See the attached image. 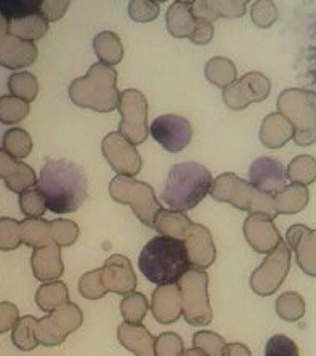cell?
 Segmentation results:
<instances>
[{
  "instance_id": "38",
  "label": "cell",
  "mask_w": 316,
  "mask_h": 356,
  "mask_svg": "<svg viewBox=\"0 0 316 356\" xmlns=\"http://www.w3.org/2000/svg\"><path fill=\"white\" fill-rule=\"evenodd\" d=\"M19 204L21 211L29 218H40L48 209L45 197L38 188L20 194Z\"/></svg>"
},
{
  "instance_id": "36",
  "label": "cell",
  "mask_w": 316,
  "mask_h": 356,
  "mask_svg": "<svg viewBox=\"0 0 316 356\" xmlns=\"http://www.w3.org/2000/svg\"><path fill=\"white\" fill-rule=\"evenodd\" d=\"M149 310V302L145 295L133 292L124 297L121 302V312L126 322L140 324Z\"/></svg>"
},
{
  "instance_id": "39",
  "label": "cell",
  "mask_w": 316,
  "mask_h": 356,
  "mask_svg": "<svg viewBox=\"0 0 316 356\" xmlns=\"http://www.w3.org/2000/svg\"><path fill=\"white\" fill-rule=\"evenodd\" d=\"M78 234V227L70 220L60 218L51 221L52 241L59 246H71L76 241Z\"/></svg>"
},
{
  "instance_id": "16",
  "label": "cell",
  "mask_w": 316,
  "mask_h": 356,
  "mask_svg": "<svg viewBox=\"0 0 316 356\" xmlns=\"http://www.w3.org/2000/svg\"><path fill=\"white\" fill-rule=\"evenodd\" d=\"M38 53L34 42L0 32V63L6 68L15 70L31 65Z\"/></svg>"
},
{
  "instance_id": "41",
  "label": "cell",
  "mask_w": 316,
  "mask_h": 356,
  "mask_svg": "<svg viewBox=\"0 0 316 356\" xmlns=\"http://www.w3.org/2000/svg\"><path fill=\"white\" fill-rule=\"evenodd\" d=\"M251 16L252 21L257 26L268 28L276 21L278 10L273 1L260 0L252 5Z\"/></svg>"
},
{
  "instance_id": "10",
  "label": "cell",
  "mask_w": 316,
  "mask_h": 356,
  "mask_svg": "<svg viewBox=\"0 0 316 356\" xmlns=\"http://www.w3.org/2000/svg\"><path fill=\"white\" fill-rule=\"evenodd\" d=\"M82 324L81 309L76 303L68 302L51 312L49 316L37 320L35 337L40 344L57 346Z\"/></svg>"
},
{
  "instance_id": "47",
  "label": "cell",
  "mask_w": 316,
  "mask_h": 356,
  "mask_svg": "<svg viewBox=\"0 0 316 356\" xmlns=\"http://www.w3.org/2000/svg\"><path fill=\"white\" fill-rule=\"evenodd\" d=\"M213 33H215V28L212 22L206 19H197L195 28L190 39L197 44H206L212 40Z\"/></svg>"
},
{
  "instance_id": "15",
  "label": "cell",
  "mask_w": 316,
  "mask_h": 356,
  "mask_svg": "<svg viewBox=\"0 0 316 356\" xmlns=\"http://www.w3.org/2000/svg\"><path fill=\"white\" fill-rule=\"evenodd\" d=\"M249 178L252 185L271 195L284 191L290 179L284 165L276 159L269 157L258 158L251 163Z\"/></svg>"
},
{
  "instance_id": "5",
  "label": "cell",
  "mask_w": 316,
  "mask_h": 356,
  "mask_svg": "<svg viewBox=\"0 0 316 356\" xmlns=\"http://www.w3.org/2000/svg\"><path fill=\"white\" fill-rule=\"evenodd\" d=\"M120 94L117 71L102 61L94 63L84 76L76 78L69 86V96L74 104L101 113L115 110Z\"/></svg>"
},
{
  "instance_id": "46",
  "label": "cell",
  "mask_w": 316,
  "mask_h": 356,
  "mask_svg": "<svg viewBox=\"0 0 316 356\" xmlns=\"http://www.w3.org/2000/svg\"><path fill=\"white\" fill-rule=\"evenodd\" d=\"M69 0H40L38 10L48 22H56L65 15Z\"/></svg>"
},
{
  "instance_id": "25",
  "label": "cell",
  "mask_w": 316,
  "mask_h": 356,
  "mask_svg": "<svg viewBox=\"0 0 316 356\" xmlns=\"http://www.w3.org/2000/svg\"><path fill=\"white\" fill-rule=\"evenodd\" d=\"M165 19L168 32L177 38H190L197 22L191 1L172 3L166 11Z\"/></svg>"
},
{
  "instance_id": "22",
  "label": "cell",
  "mask_w": 316,
  "mask_h": 356,
  "mask_svg": "<svg viewBox=\"0 0 316 356\" xmlns=\"http://www.w3.org/2000/svg\"><path fill=\"white\" fill-rule=\"evenodd\" d=\"M117 337L120 343L135 356L155 355V341L148 328L141 324L124 322L119 325Z\"/></svg>"
},
{
  "instance_id": "17",
  "label": "cell",
  "mask_w": 316,
  "mask_h": 356,
  "mask_svg": "<svg viewBox=\"0 0 316 356\" xmlns=\"http://www.w3.org/2000/svg\"><path fill=\"white\" fill-rule=\"evenodd\" d=\"M184 241L187 245L191 268H208L215 259V248L209 230L203 225L192 222L185 233Z\"/></svg>"
},
{
  "instance_id": "35",
  "label": "cell",
  "mask_w": 316,
  "mask_h": 356,
  "mask_svg": "<svg viewBox=\"0 0 316 356\" xmlns=\"http://www.w3.org/2000/svg\"><path fill=\"white\" fill-rule=\"evenodd\" d=\"M37 320L34 316H26L18 320L13 327L12 339L13 344L22 350H32L38 347V341L35 337Z\"/></svg>"
},
{
  "instance_id": "37",
  "label": "cell",
  "mask_w": 316,
  "mask_h": 356,
  "mask_svg": "<svg viewBox=\"0 0 316 356\" xmlns=\"http://www.w3.org/2000/svg\"><path fill=\"white\" fill-rule=\"evenodd\" d=\"M226 341L212 331H199L193 337V346L206 356H224L226 353Z\"/></svg>"
},
{
  "instance_id": "18",
  "label": "cell",
  "mask_w": 316,
  "mask_h": 356,
  "mask_svg": "<svg viewBox=\"0 0 316 356\" xmlns=\"http://www.w3.org/2000/svg\"><path fill=\"white\" fill-rule=\"evenodd\" d=\"M0 175L7 188L22 194L38 185L34 169L0 149Z\"/></svg>"
},
{
  "instance_id": "6",
  "label": "cell",
  "mask_w": 316,
  "mask_h": 356,
  "mask_svg": "<svg viewBox=\"0 0 316 356\" xmlns=\"http://www.w3.org/2000/svg\"><path fill=\"white\" fill-rule=\"evenodd\" d=\"M137 277L131 261L126 256L108 258L101 269L85 274L80 280L79 291L85 299H101L108 292L127 294L137 288Z\"/></svg>"
},
{
  "instance_id": "4",
  "label": "cell",
  "mask_w": 316,
  "mask_h": 356,
  "mask_svg": "<svg viewBox=\"0 0 316 356\" xmlns=\"http://www.w3.org/2000/svg\"><path fill=\"white\" fill-rule=\"evenodd\" d=\"M213 186L212 174L202 164L197 161L176 163L169 171L160 199L172 210H191L210 193Z\"/></svg>"
},
{
  "instance_id": "34",
  "label": "cell",
  "mask_w": 316,
  "mask_h": 356,
  "mask_svg": "<svg viewBox=\"0 0 316 356\" xmlns=\"http://www.w3.org/2000/svg\"><path fill=\"white\" fill-rule=\"evenodd\" d=\"M28 102L12 95L0 97V121L12 124L21 122L29 113Z\"/></svg>"
},
{
  "instance_id": "7",
  "label": "cell",
  "mask_w": 316,
  "mask_h": 356,
  "mask_svg": "<svg viewBox=\"0 0 316 356\" xmlns=\"http://www.w3.org/2000/svg\"><path fill=\"white\" fill-rule=\"evenodd\" d=\"M277 110L293 124L294 141L299 146L316 142V93L304 89H285L277 99Z\"/></svg>"
},
{
  "instance_id": "13",
  "label": "cell",
  "mask_w": 316,
  "mask_h": 356,
  "mask_svg": "<svg viewBox=\"0 0 316 356\" xmlns=\"http://www.w3.org/2000/svg\"><path fill=\"white\" fill-rule=\"evenodd\" d=\"M102 153L117 174L133 177L142 168V159L135 145L120 132L113 131L104 136Z\"/></svg>"
},
{
  "instance_id": "3",
  "label": "cell",
  "mask_w": 316,
  "mask_h": 356,
  "mask_svg": "<svg viewBox=\"0 0 316 356\" xmlns=\"http://www.w3.org/2000/svg\"><path fill=\"white\" fill-rule=\"evenodd\" d=\"M138 267L144 277L155 285L179 283L191 267L184 239L154 236L141 250Z\"/></svg>"
},
{
  "instance_id": "40",
  "label": "cell",
  "mask_w": 316,
  "mask_h": 356,
  "mask_svg": "<svg viewBox=\"0 0 316 356\" xmlns=\"http://www.w3.org/2000/svg\"><path fill=\"white\" fill-rule=\"evenodd\" d=\"M40 0H2L0 2V18L10 19L37 13Z\"/></svg>"
},
{
  "instance_id": "9",
  "label": "cell",
  "mask_w": 316,
  "mask_h": 356,
  "mask_svg": "<svg viewBox=\"0 0 316 356\" xmlns=\"http://www.w3.org/2000/svg\"><path fill=\"white\" fill-rule=\"evenodd\" d=\"M183 313L185 320L194 327L210 324L212 309L208 296V275L202 270L190 269L180 280Z\"/></svg>"
},
{
  "instance_id": "43",
  "label": "cell",
  "mask_w": 316,
  "mask_h": 356,
  "mask_svg": "<svg viewBox=\"0 0 316 356\" xmlns=\"http://www.w3.org/2000/svg\"><path fill=\"white\" fill-rule=\"evenodd\" d=\"M128 13L138 22H149L156 19L160 13V4L151 0H131Z\"/></svg>"
},
{
  "instance_id": "14",
  "label": "cell",
  "mask_w": 316,
  "mask_h": 356,
  "mask_svg": "<svg viewBox=\"0 0 316 356\" xmlns=\"http://www.w3.org/2000/svg\"><path fill=\"white\" fill-rule=\"evenodd\" d=\"M152 138L169 152H178L190 144L192 138L190 122L177 114H163L151 125Z\"/></svg>"
},
{
  "instance_id": "19",
  "label": "cell",
  "mask_w": 316,
  "mask_h": 356,
  "mask_svg": "<svg viewBox=\"0 0 316 356\" xmlns=\"http://www.w3.org/2000/svg\"><path fill=\"white\" fill-rule=\"evenodd\" d=\"M151 311L160 324L169 325L177 321L183 312L179 283L160 286L155 289L151 298Z\"/></svg>"
},
{
  "instance_id": "8",
  "label": "cell",
  "mask_w": 316,
  "mask_h": 356,
  "mask_svg": "<svg viewBox=\"0 0 316 356\" xmlns=\"http://www.w3.org/2000/svg\"><path fill=\"white\" fill-rule=\"evenodd\" d=\"M109 191L116 202L131 206L140 221L147 227L154 228L155 220L163 207L158 202L151 185L131 177L118 175L110 181Z\"/></svg>"
},
{
  "instance_id": "26",
  "label": "cell",
  "mask_w": 316,
  "mask_h": 356,
  "mask_svg": "<svg viewBox=\"0 0 316 356\" xmlns=\"http://www.w3.org/2000/svg\"><path fill=\"white\" fill-rule=\"evenodd\" d=\"M22 243L41 249L53 243L51 238V222L42 218H26L19 225Z\"/></svg>"
},
{
  "instance_id": "32",
  "label": "cell",
  "mask_w": 316,
  "mask_h": 356,
  "mask_svg": "<svg viewBox=\"0 0 316 356\" xmlns=\"http://www.w3.org/2000/svg\"><path fill=\"white\" fill-rule=\"evenodd\" d=\"M8 86L13 96L20 97L26 102H33L38 96V80L30 72L24 71L10 74Z\"/></svg>"
},
{
  "instance_id": "29",
  "label": "cell",
  "mask_w": 316,
  "mask_h": 356,
  "mask_svg": "<svg viewBox=\"0 0 316 356\" xmlns=\"http://www.w3.org/2000/svg\"><path fill=\"white\" fill-rule=\"evenodd\" d=\"M205 76L213 85L226 88L237 80V68L229 58L213 57L205 65Z\"/></svg>"
},
{
  "instance_id": "20",
  "label": "cell",
  "mask_w": 316,
  "mask_h": 356,
  "mask_svg": "<svg viewBox=\"0 0 316 356\" xmlns=\"http://www.w3.org/2000/svg\"><path fill=\"white\" fill-rule=\"evenodd\" d=\"M49 22L40 11L10 19L0 18V32H6L26 40H38L48 33Z\"/></svg>"
},
{
  "instance_id": "24",
  "label": "cell",
  "mask_w": 316,
  "mask_h": 356,
  "mask_svg": "<svg viewBox=\"0 0 316 356\" xmlns=\"http://www.w3.org/2000/svg\"><path fill=\"white\" fill-rule=\"evenodd\" d=\"M292 138L293 124L282 113H273L263 119L260 138L265 147L269 149H280Z\"/></svg>"
},
{
  "instance_id": "49",
  "label": "cell",
  "mask_w": 316,
  "mask_h": 356,
  "mask_svg": "<svg viewBox=\"0 0 316 356\" xmlns=\"http://www.w3.org/2000/svg\"><path fill=\"white\" fill-rule=\"evenodd\" d=\"M184 356H206L197 348L185 350Z\"/></svg>"
},
{
  "instance_id": "21",
  "label": "cell",
  "mask_w": 316,
  "mask_h": 356,
  "mask_svg": "<svg viewBox=\"0 0 316 356\" xmlns=\"http://www.w3.org/2000/svg\"><path fill=\"white\" fill-rule=\"evenodd\" d=\"M31 264L35 277L41 282L62 277L65 266L60 258V246L53 242L41 249H35Z\"/></svg>"
},
{
  "instance_id": "30",
  "label": "cell",
  "mask_w": 316,
  "mask_h": 356,
  "mask_svg": "<svg viewBox=\"0 0 316 356\" xmlns=\"http://www.w3.org/2000/svg\"><path fill=\"white\" fill-rule=\"evenodd\" d=\"M35 302L43 311L51 313L69 302L67 286L63 281L44 284L38 289Z\"/></svg>"
},
{
  "instance_id": "28",
  "label": "cell",
  "mask_w": 316,
  "mask_h": 356,
  "mask_svg": "<svg viewBox=\"0 0 316 356\" xmlns=\"http://www.w3.org/2000/svg\"><path fill=\"white\" fill-rule=\"evenodd\" d=\"M192 222L183 211L163 209L155 220L154 229L162 236L172 238H185V233Z\"/></svg>"
},
{
  "instance_id": "45",
  "label": "cell",
  "mask_w": 316,
  "mask_h": 356,
  "mask_svg": "<svg viewBox=\"0 0 316 356\" xmlns=\"http://www.w3.org/2000/svg\"><path fill=\"white\" fill-rule=\"evenodd\" d=\"M265 356H299V348L285 335H274L267 341Z\"/></svg>"
},
{
  "instance_id": "48",
  "label": "cell",
  "mask_w": 316,
  "mask_h": 356,
  "mask_svg": "<svg viewBox=\"0 0 316 356\" xmlns=\"http://www.w3.org/2000/svg\"><path fill=\"white\" fill-rule=\"evenodd\" d=\"M224 356H251V355L245 345L230 343L227 345L226 353Z\"/></svg>"
},
{
  "instance_id": "27",
  "label": "cell",
  "mask_w": 316,
  "mask_h": 356,
  "mask_svg": "<svg viewBox=\"0 0 316 356\" xmlns=\"http://www.w3.org/2000/svg\"><path fill=\"white\" fill-rule=\"evenodd\" d=\"M96 54L102 63L116 65L124 57V46L117 33L105 30L93 39Z\"/></svg>"
},
{
  "instance_id": "23",
  "label": "cell",
  "mask_w": 316,
  "mask_h": 356,
  "mask_svg": "<svg viewBox=\"0 0 316 356\" xmlns=\"http://www.w3.org/2000/svg\"><path fill=\"white\" fill-rule=\"evenodd\" d=\"M196 19L213 22L218 18H238L246 13L248 1L229 0H198L191 1Z\"/></svg>"
},
{
  "instance_id": "44",
  "label": "cell",
  "mask_w": 316,
  "mask_h": 356,
  "mask_svg": "<svg viewBox=\"0 0 316 356\" xmlns=\"http://www.w3.org/2000/svg\"><path fill=\"white\" fill-rule=\"evenodd\" d=\"M20 222L2 217L0 220V248L2 250L16 249L22 244L19 235Z\"/></svg>"
},
{
  "instance_id": "31",
  "label": "cell",
  "mask_w": 316,
  "mask_h": 356,
  "mask_svg": "<svg viewBox=\"0 0 316 356\" xmlns=\"http://www.w3.org/2000/svg\"><path fill=\"white\" fill-rule=\"evenodd\" d=\"M31 136L21 127H13L4 134L2 149L13 158H26L31 153Z\"/></svg>"
},
{
  "instance_id": "42",
  "label": "cell",
  "mask_w": 316,
  "mask_h": 356,
  "mask_svg": "<svg viewBox=\"0 0 316 356\" xmlns=\"http://www.w3.org/2000/svg\"><path fill=\"white\" fill-rule=\"evenodd\" d=\"M185 348L182 339L176 333L160 334L155 341L156 356H184Z\"/></svg>"
},
{
  "instance_id": "2",
  "label": "cell",
  "mask_w": 316,
  "mask_h": 356,
  "mask_svg": "<svg viewBox=\"0 0 316 356\" xmlns=\"http://www.w3.org/2000/svg\"><path fill=\"white\" fill-rule=\"evenodd\" d=\"M37 188L45 197L49 211L55 213H74L87 199V175L73 161L49 159L41 169Z\"/></svg>"
},
{
  "instance_id": "1",
  "label": "cell",
  "mask_w": 316,
  "mask_h": 356,
  "mask_svg": "<svg viewBox=\"0 0 316 356\" xmlns=\"http://www.w3.org/2000/svg\"><path fill=\"white\" fill-rule=\"evenodd\" d=\"M210 194L217 202H229L240 210L265 214L271 219L280 213H298L309 200L306 186L301 184H290L281 193L271 195L233 172L216 177Z\"/></svg>"
},
{
  "instance_id": "33",
  "label": "cell",
  "mask_w": 316,
  "mask_h": 356,
  "mask_svg": "<svg viewBox=\"0 0 316 356\" xmlns=\"http://www.w3.org/2000/svg\"><path fill=\"white\" fill-rule=\"evenodd\" d=\"M291 182L307 186L316 180V160L313 156L299 155L294 158L288 167Z\"/></svg>"
},
{
  "instance_id": "12",
  "label": "cell",
  "mask_w": 316,
  "mask_h": 356,
  "mask_svg": "<svg viewBox=\"0 0 316 356\" xmlns=\"http://www.w3.org/2000/svg\"><path fill=\"white\" fill-rule=\"evenodd\" d=\"M270 91V80L262 72H251L224 88L223 99L231 110L241 111L267 99Z\"/></svg>"
},
{
  "instance_id": "11",
  "label": "cell",
  "mask_w": 316,
  "mask_h": 356,
  "mask_svg": "<svg viewBox=\"0 0 316 356\" xmlns=\"http://www.w3.org/2000/svg\"><path fill=\"white\" fill-rule=\"evenodd\" d=\"M118 110L122 115L118 132L134 145L143 143L149 136V103L145 95L138 89L122 91Z\"/></svg>"
}]
</instances>
